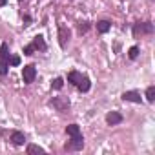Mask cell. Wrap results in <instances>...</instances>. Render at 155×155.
Wrapping results in <instances>:
<instances>
[{"mask_svg":"<svg viewBox=\"0 0 155 155\" xmlns=\"http://www.w3.org/2000/svg\"><path fill=\"white\" fill-rule=\"evenodd\" d=\"M28 153H29V155L44 153V148H40V146H37V144H29V146H28Z\"/></svg>","mask_w":155,"mask_h":155,"instance_id":"obj_15","label":"cell"},{"mask_svg":"<svg viewBox=\"0 0 155 155\" xmlns=\"http://www.w3.org/2000/svg\"><path fill=\"white\" fill-rule=\"evenodd\" d=\"M88 28H90V26H88V24L84 22V26H82V24L79 26V31H81V33H86V31H88Z\"/></svg>","mask_w":155,"mask_h":155,"instance_id":"obj_21","label":"cell"},{"mask_svg":"<svg viewBox=\"0 0 155 155\" xmlns=\"http://www.w3.org/2000/svg\"><path fill=\"white\" fill-rule=\"evenodd\" d=\"M24 140H26V137H24L22 131H13V133H11V142H13V144L20 146V144H24Z\"/></svg>","mask_w":155,"mask_h":155,"instance_id":"obj_9","label":"cell"},{"mask_svg":"<svg viewBox=\"0 0 155 155\" xmlns=\"http://www.w3.org/2000/svg\"><path fill=\"white\" fill-rule=\"evenodd\" d=\"M62 86H64V81H62V79H55V81L51 82V88H53V90H60Z\"/></svg>","mask_w":155,"mask_h":155,"instance_id":"obj_18","label":"cell"},{"mask_svg":"<svg viewBox=\"0 0 155 155\" xmlns=\"http://www.w3.org/2000/svg\"><path fill=\"white\" fill-rule=\"evenodd\" d=\"M68 40H69V31H68V28L60 26V28H58V42H60V46L66 48Z\"/></svg>","mask_w":155,"mask_h":155,"instance_id":"obj_5","label":"cell"},{"mask_svg":"<svg viewBox=\"0 0 155 155\" xmlns=\"http://www.w3.org/2000/svg\"><path fill=\"white\" fill-rule=\"evenodd\" d=\"M66 133H68L69 137H75V135H79V133H81V128L77 126V124H69V126L66 128Z\"/></svg>","mask_w":155,"mask_h":155,"instance_id":"obj_14","label":"cell"},{"mask_svg":"<svg viewBox=\"0 0 155 155\" xmlns=\"http://www.w3.org/2000/svg\"><path fill=\"white\" fill-rule=\"evenodd\" d=\"M122 101H128V102H140V95L137 91H124L122 93Z\"/></svg>","mask_w":155,"mask_h":155,"instance_id":"obj_7","label":"cell"},{"mask_svg":"<svg viewBox=\"0 0 155 155\" xmlns=\"http://www.w3.org/2000/svg\"><path fill=\"white\" fill-rule=\"evenodd\" d=\"M6 2H8V0H0V8H2V6H6Z\"/></svg>","mask_w":155,"mask_h":155,"instance_id":"obj_22","label":"cell"},{"mask_svg":"<svg viewBox=\"0 0 155 155\" xmlns=\"http://www.w3.org/2000/svg\"><path fill=\"white\" fill-rule=\"evenodd\" d=\"M153 31V26L150 22H144V24H135L133 28V35L139 37V35H144V33H151Z\"/></svg>","mask_w":155,"mask_h":155,"instance_id":"obj_4","label":"cell"},{"mask_svg":"<svg viewBox=\"0 0 155 155\" xmlns=\"http://www.w3.org/2000/svg\"><path fill=\"white\" fill-rule=\"evenodd\" d=\"M33 51H35L33 44H29V46H26V48H24V55H28V57H29V55H33Z\"/></svg>","mask_w":155,"mask_h":155,"instance_id":"obj_19","label":"cell"},{"mask_svg":"<svg viewBox=\"0 0 155 155\" xmlns=\"http://www.w3.org/2000/svg\"><path fill=\"white\" fill-rule=\"evenodd\" d=\"M51 104H53L58 111H64V110L69 106V102H68V101H60V99H53V101H51Z\"/></svg>","mask_w":155,"mask_h":155,"instance_id":"obj_11","label":"cell"},{"mask_svg":"<svg viewBox=\"0 0 155 155\" xmlns=\"http://www.w3.org/2000/svg\"><path fill=\"white\" fill-rule=\"evenodd\" d=\"M110 28H111V22H108V20H101V22H97V29H99V33H108Z\"/></svg>","mask_w":155,"mask_h":155,"instance_id":"obj_12","label":"cell"},{"mask_svg":"<svg viewBox=\"0 0 155 155\" xmlns=\"http://www.w3.org/2000/svg\"><path fill=\"white\" fill-rule=\"evenodd\" d=\"M33 48H35V49H40V51L46 49V42H44V38H42L40 35L35 37V40H33Z\"/></svg>","mask_w":155,"mask_h":155,"instance_id":"obj_13","label":"cell"},{"mask_svg":"<svg viewBox=\"0 0 155 155\" xmlns=\"http://www.w3.org/2000/svg\"><path fill=\"white\" fill-rule=\"evenodd\" d=\"M9 68V48L8 44L0 46V75H6Z\"/></svg>","mask_w":155,"mask_h":155,"instance_id":"obj_1","label":"cell"},{"mask_svg":"<svg viewBox=\"0 0 155 155\" xmlns=\"http://www.w3.org/2000/svg\"><path fill=\"white\" fill-rule=\"evenodd\" d=\"M128 57H130V58H137V57H139V48H137V46L130 48V51H128Z\"/></svg>","mask_w":155,"mask_h":155,"instance_id":"obj_17","label":"cell"},{"mask_svg":"<svg viewBox=\"0 0 155 155\" xmlns=\"http://www.w3.org/2000/svg\"><path fill=\"white\" fill-rule=\"evenodd\" d=\"M90 86H91V82H90V79H88V77H81L79 84H77V88H79L82 93H86V91L90 90Z\"/></svg>","mask_w":155,"mask_h":155,"instance_id":"obj_8","label":"cell"},{"mask_svg":"<svg viewBox=\"0 0 155 155\" xmlns=\"http://www.w3.org/2000/svg\"><path fill=\"white\" fill-rule=\"evenodd\" d=\"M35 75H37V69H35V66H33V64L24 66V69H22V79H24V82H26V84H31V82L35 81Z\"/></svg>","mask_w":155,"mask_h":155,"instance_id":"obj_3","label":"cell"},{"mask_svg":"<svg viewBox=\"0 0 155 155\" xmlns=\"http://www.w3.org/2000/svg\"><path fill=\"white\" fill-rule=\"evenodd\" d=\"M84 146V139H82V135L79 133V135H75V137H71V140H68L66 142V150L68 151H73V150H81Z\"/></svg>","mask_w":155,"mask_h":155,"instance_id":"obj_2","label":"cell"},{"mask_svg":"<svg viewBox=\"0 0 155 155\" xmlns=\"http://www.w3.org/2000/svg\"><path fill=\"white\" fill-rule=\"evenodd\" d=\"M106 122H108L110 126L119 124V122H122V115H120L119 111H110V113L106 115Z\"/></svg>","mask_w":155,"mask_h":155,"instance_id":"obj_6","label":"cell"},{"mask_svg":"<svg viewBox=\"0 0 155 155\" xmlns=\"http://www.w3.org/2000/svg\"><path fill=\"white\" fill-rule=\"evenodd\" d=\"M20 64V57L18 55H13L11 57V66H18Z\"/></svg>","mask_w":155,"mask_h":155,"instance_id":"obj_20","label":"cell"},{"mask_svg":"<svg viewBox=\"0 0 155 155\" xmlns=\"http://www.w3.org/2000/svg\"><path fill=\"white\" fill-rule=\"evenodd\" d=\"M81 77H82V75H81L79 71H69V73H68V82H71V84L77 86V84H79V81H81Z\"/></svg>","mask_w":155,"mask_h":155,"instance_id":"obj_10","label":"cell"},{"mask_svg":"<svg viewBox=\"0 0 155 155\" xmlns=\"http://www.w3.org/2000/svg\"><path fill=\"white\" fill-rule=\"evenodd\" d=\"M146 99H148L150 102L155 101V88H153V86H150V88L146 90Z\"/></svg>","mask_w":155,"mask_h":155,"instance_id":"obj_16","label":"cell"}]
</instances>
